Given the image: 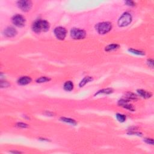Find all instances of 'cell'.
<instances>
[{
	"mask_svg": "<svg viewBox=\"0 0 154 154\" xmlns=\"http://www.w3.org/2000/svg\"><path fill=\"white\" fill-rule=\"evenodd\" d=\"M126 96H127V98L128 99H132V100H135L137 99V96L135 95H134V93H131V92H128V93L126 94Z\"/></svg>",
	"mask_w": 154,
	"mask_h": 154,
	"instance_id": "ffe728a7",
	"label": "cell"
},
{
	"mask_svg": "<svg viewBox=\"0 0 154 154\" xmlns=\"http://www.w3.org/2000/svg\"><path fill=\"white\" fill-rule=\"evenodd\" d=\"M4 34L6 37H12L16 36L17 34V31L16 30V29L14 28L13 27H7V28L4 30Z\"/></svg>",
	"mask_w": 154,
	"mask_h": 154,
	"instance_id": "ba28073f",
	"label": "cell"
},
{
	"mask_svg": "<svg viewBox=\"0 0 154 154\" xmlns=\"http://www.w3.org/2000/svg\"><path fill=\"white\" fill-rule=\"evenodd\" d=\"M73 84L72 81H66L64 84V89L67 92H70L73 90Z\"/></svg>",
	"mask_w": 154,
	"mask_h": 154,
	"instance_id": "7c38bea8",
	"label": "cell"
},
{
	"mask_svg": "<svg viewBox=\"0 0 154 154\" xmlns=\"http://www.w3.org/2000/svg\"><path fill=\"white\" fill-rule=\"evenodd\" d=\"M129 52H131L132 54H137L138 55H145V53L144 52L140 51H138V50H134V49H129L128 50Z\"/></svg>",
	"mask_w": 154,
	"mask_h": 154,
	"instance_id": "d6986e66",
	"label": "cell"
},
{
	"mask_svg": "<svg viewBox=\"0 0 154 154\" xmlns=\"http://www.w3.org/2000/svg\"><path fill=\"white\" fill-rule=\"evenodd\" d=\"M17 4H18V7L24 12L29 11L32 7L31 1H27V0L19 1L17 3Z\"/></svg>",
	"mask_w": 154,
	"mask_h": 154,
	"instance_id": "52a82bcc",
	"label": "cell"
},
{
	"mask_svg": "<svg viewBox=\"0 0 154 154\" xmlns=\"http://www.w3.org/2000/svg\"><path fill=\"white\" fill-rule=\"evenodd\" d=\"M50 25L47 21L44 20H38L33 23L32 29L35 33H39L41 32H46L49 30Z\"/></svg>",
	"mask_w": 154,
	"mask_h": 154,
	"instance_id": "6da1fadb",
	"label": "cell"
},
{
	"mask_svg": "<svg viewBox=\"0 0 154 154\" xmlns=\"http://www.w3.org/2000/svg\"><path fill=\"white\" fill-rule=\"evenodd\" d=\"M119 47V45L118 44H111L105 48V51H112L118 49Z\"/></svg>",
	"mask_w": 154,
	"mask_h": 154,
	"instance_id": "5bb4252c",
	"label": "cell"
},
{
	"mask_svg": "<svg viewBox=\"0 0 154 154\" xmlns=\"http://www.w3.org/2000/svg\"><path fill=\"white\" fill-rule=\"evenodd\" d=\"M92 80H93V78H92L91 76H86L85 78L83 79L82 81H81L80 83L79 86L80 87H83V86H84L86 85L87 83H88L89 82H90V81H92Z\"/></svg>",
	"mask_w": 154,
	"mask_h": 154,
	"instance_id": "4fadbf2b",
	"label": "cell"
},
{
	"mask_svg": "<svg viewBox=\"0 0 154 154\" xmlns=\"http://www.w3.org/2000/svg\"><path fill=\"white\" fill-rule=\"evenodd\" d=\"M128 102V101H127L125 99H121L119 101V105L125 108L132 111H134V108L133 107V106L132 105L129 104Z\"/></svg>",
	"mask_w": 154,
	"mask_h": 154,
	"instance_id": "9c48e42d",
	"label": "cell"
},
{
	"mask_svg": "<svg viewBox=\"0 0 154 154\" xmlns=\"http://www.w3.org/2000/svg\"><path fill=\"white\" fill-rule=\"evenodd\" d=\"M51 80V78H48V77L47 76H42L41 78H38L37 80H36V82L37 83H46V82H48Z\"/></svg>",
	"mask_w": 154,
	"mask_h": 154,
	"instance_id": "e0dca14e",
	"label": "cell"
},
{
	"mask_svg": "<svg viewBox=\"0 0 154 154\" xmlns=\"http://www.w3.org/2000/svg\"><path fill=\"white\" fill-rule=\"evenodd\" d=\"M116 118L118 119V121L120 122H124L125 121H126V116L124 114H117L116 116Z\"/></svg>",
	"mask_w": 154,
	"mask_h": 154,
	"instance_id": "ac0fdd59",
	"label": "cell"
},
{
	"mask_svg": "<svg viewBox=\"0 0 154 154\" xmlns=\"http://www.w3.org/2000/svg\"><path fill=\"white\" fill-rule=\"evenodd\" d=\"M113 90L112 89L108 88V89H102V90L99 91L96 93V95H99V94H110L111 93H113Z\"/></svg>",
	"mask_w": 154,
	"mask_h": 154,
	"instance_id": "2e32d148",
	"label": "cell"
},
{
	"mask_svg": "<svg viewBox=\"0 0 154 154\" xmlns=\"http://www.w3.org/2000/svg\"><path fill=\"white\" fill-rule=\"evenodd\" d=\"M137 93L140 96H141L143 98H146V99L150 98V97L152 96V93H150V92H147V91L144 90H141V89H140V90H138Z\"/></svg>",
	"mask_w": 154,
	"mask_h": 154,
	"instance_id": "8fae6325",
	"label": "cell"
},
{
	"mask_svg": "<svg viewBox=\"0 0 154 154\" xmlns=\"http://www.w3.org/2000/svg\"><path fill=\"white\" fill-rule=\"evenodd\" d=\"M17 126L19 127L22 128H25L28 127L27 125L24 124V123H18V124H17Z\"/></svg>",
	"mask_w": 154,
	"mask_h": 154,
	"instance_id": "44dd1931",
	"label": "cell"
},
{
	"mask_svg": "<svg viewBox=\"0 0 154 154\" xmlns=\"http://www.w3.org/2000/svg\"><path fill=\"white\" fill-rule=\"evenodd\" d=\"M144 141L149 144H152H152H153V140L152 139H150V138H146V139L144 140Z\"/></svg>",
	"mask_w": 154,
	"mask_h": 154,
	"instance_id": "7402d4cb",
	"label": "cell"
},
{
	"mask_svg": "<svg viewBox=\"0 0 154 154\" xmlns=\"http://www.w3.org/2000/svg\"><path fill=\"white\" fill-rule=\"evenodd\" d=\"M125 3L127 4L128 6H134L135 4V3H134V1H126Z\"/></svg>",
	"mask_w": 154,
	"mask_h": 154,
	"instance_id": "603a6c76",
	"label": "cell"
},
{
	"mask_svg": "<svg viewBox=\"0 0 154 154\" xmlns=\"http://www.w3.org/2000/svg\"><path fill=\"white\" fill-rule=\"evenodd\" d=\"M12 152V153H21V152H16V151H13V152Z\"/></svg>",
	"mask_w": 154,
	"mask_h": 154,
	"instance_id": "d4e9b609",
	"label": "cell"
},
{
	"mask_svg": "<svg viewBox=\"0 0 154 154\" xmlns=\"http://www.w3.org/2000/svg\"><path fill=\"white\" fill-rule=\"evenodd\" d=\"M32 80L30 77L29 76H22L20 78L18 81V83L19 85L24 86L27 85V84H29L31 82Z\"/></svg>",
	"mask_w": 154,
	"mask_h": 154,
	"instance_id": "30bf717a",
	"label": "cell"
},
{
	"mask_svg": "<svg viewBox=\"0 0 154 154\" xmlns=\"http://www.w3.org/2000/svg\"><path fill=\"white\" fill-rule=\"evenodd\" d=\"M132 21V16L131 14L125 12L123 14L118 21V25L119 27H124L128 25Z\"/></svg>",
	"mask_w": 154,
	"mask_h": 154,
	"instance_id": "3957f363",
	"label": "cell"
},
{
	"mask_svg": "<svg viewBox=\"0 0 154 154\" xmlns=\"http://www.w3.org/2000/svg\"><path fill=\"white\" fill-rule=\"evenodd\" d=\"M70 36L73 39H83L86 36V33L84 30L80 28H73L70 31Z\"/></svg>",
	"mask_w": 154,
	"mask_h": 154,
	"instance_id": "277c9868",
	"label": "cell"
},
{
	"mask_svg": "<svg viewBox=\"0 0 154 154\" xmlns=\"http://www.w3.org/2000/svg\"><path fill=\"white\" fill-rule=\"evenodd\" d=\"M12 22L17 27H22L25 25V19L22 15H16L12 18Z\"/></svg>",
	"mask_w": 154,
	"mask_h": 154,
	"instance_id": "5b68a950",
	"label": "cell"
},
{
	"mask_svg": "<svg viewBox=\"0 0 154 154\" xmlns=\"http://www.w3.org/2000/svg\"><path fill=\"white\" fill-rule=\"evenodd\" d=\"M60 120H61V121L64 122L66 123H68V124H70L72 125H76V122L74 121L73 119H71L69 118H61Z\"/></svg>",
	"mask_w": 154,
	"mask_h": 154,
	"instance_id": "9a60e30c",
	"label": "cell"
},
{
	"mask_svg": "<svg viewBox=\"0 0 154 154\" xmlns=\"http://www.w3.org/2000/svg\"><path fill=\"white\" fill-rule=\"evenodd\" d=\"M66 34H67V31L63 27H58L55 28L54 34L58 39L61 41L64 40L66 36Z\"/></svg>",
	"mask_w": 154,
	"mask_h": 154,
	"instance_id": "8992f818",
	"label": "cell"
},
{
	"mask_svg": "<svg viewBox=\"0 0 154 154\" xmlns=\"http://www.w3.org/2000/svg\"><path fill=\"white\" fill-rule=\"evenodd\" d=\"M112 25L110 22H104L98 24L96 26V30L101 34H105L111 30Z\"/></svg>",
	"mask_w": 154,
	"mask_h": 154,
	"instance_id": "7a4b0ae2",
	"label": "cell"
},
{
	"mask_svg": "<svg viewBox=\"0 0 154 154\" xmlns=\"http://www.w3.org/2000/svg\"><path fill=\"white\" fill-rule=\"evenodd\" d=\"M147 63H148L149 66H150L151 67H153V61L152 60V59L148 60V61H147Z\"/></svg>",
	"mask_w": 154,
	"mask_h": 154,
	"instance_id": "cb8c5ba5",
	"label": "cell"
}]
</instances>
